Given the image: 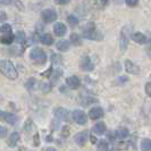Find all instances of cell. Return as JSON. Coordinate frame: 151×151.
Returning a JSON list of instances; mask_svg holds the SVG:
<instances>
[{
	"label": "cell",
	"instance_id": "obj_1",
	"mask_svg": "<svg viewBox=\"0 0 151 151\" xmlns=\"http://www.w3.org/2000/svg\"><path fill=\"white\" fill-rule=\"evenodd\" d=\"M0 73L9 80H16L18 77L17 69L9 60H0Z\"/></svg>",
	"mask_w": 151,
	"mask_h": 151
},
{
	"label": "cell",
	"instance_id": "obj_2",
	"mask_svg": "<svg viewBox=\"0 0 151 151\" xmlns=\"http://www.w3.org/2000/svg\"><path fill=\"white\" fill-rule=\"evenodd\" d=\"M83 37L85 39H89V40H94V41H100L104 39V35L96 30L94 27V24L93 23H89L86 24L85 29L83 30Z\"/></svg>",
	"mask_w": 151,
	"mask_h": 151
},
{
	"label": "cell",
	"instance_id": "obj_3",
	"mask_svg": "<svg viewBox=\"0 0 151 151\" xmlns=\"http://www.w3.org/2000/svg\"><path fill=\"white\" fill-rule=\"evenodd\" d=\"M30 58L33 63H35L38 65H43L45 61H47V55H45V52L42 49L34 48V49L31 50Z\"/></svg>",
	"mask_w": 151,
	"mask_h": 151
},
{
	"label": "cell",
	"instance_id": "obj_4",
	"mask_svg": "<svg viewBox=\"0 0 151 151\" xmlns=\"http://www.w3.org/2000/svg\"><path fill=\"white\" fill-rule=\"evenodd\" d=\"M129 34H131V27L129 26H125V27L122 29L121 38H119V48H121L122 51H125L127 49Z\"/></svg>",
	"mask_w": 151,
	"mask_h": 151
},
{
	"label": "cell",
	"instance_id": "obj_5",
	"mask_svg": "<svg viewBox=\"0 0 151 151\" xmlns=\"http://www.w3.org/2000/svg\"><path fill=\"white\" fill-rule=\"evenodd\" d=\"M55 116H56L57 119H60V121L64 122H69L70 121V117H72V115H70V113L68 111L67 109L61 108V107L55 109Z\"/></svg>",
	"mask_w": 151,
	"mask_h": 151
},
{
	"label": "cell",
	"instance_id": "obj_6",
	"mask_svg": "<svg viewBox=\"0 0 151 151\" xmlns=\"http://www.w3.org/2000/svg\"><path fill=\"white\" fill-rule=\"evenodd\" d=\"M72 118L78 125H84L86 123V121H88L86 114L84 113V111H82V110H74L73 114H72Z\"/></svg>",
	"mask_w": 151,
	"mask_h": 151
},
{
	"label": "cell",
	"instance_id": "obj_7",
	"mask_svg": "<svg viewBox=\"0 0 151 151\" xmlns=\"http://www.w3.org/2000/svg\"><path fill=\"white\" fill-rule=\"evenodd\" d=\"M41 17L45 23H52L57 19V13L53 9H45L41 13Z\"/></svg>",
	"mask_w": 151,
	"mask_h": 151
},
{
	"label": "cell",
	"instance_id": "obj_8",
	"mask_svg": "<svg viewBox=\"0 0 151 151\" xmlns=\"http://www.w3.org/2000/svg\"><path fill=\"white\" fill-rule=\"evenodd\" d=\"M0 121L6 122L10 125H15L17 123V116L12 113H7V111H0Z\"/></svg>",
	"mask_w": 151,
	"mask_h": 151
},
{
	"label": "cell",
	"instance_id": "obj_9",
	"mask_svg": "<svg viewBox=\"0 0 151 151\" xmlns=\"http://www.w3.org/2000/svg\"><path fill=\"white\" fill-rule=\"evenodd\" d=\"M125 70L129 73V74H134V75H137V74H140L141 73V69L140 67L134 64L133 61L131 60H125Z\"/></svg>",
	"mask_w": 151,
	"mask_h": 151
},
{
	"label": "cell",
	"instance_id": "obj_10",
	"mask_svg": "<svg viewBox=\"0 0 151 151\" xmlns=\"http://www.w3.org/2000/svg\"><path fill=\"white\" fill-rule=\"evenodd\" d=\"M88 137H89V132H88V131H82V132L75 134L74 141H75V143L77 144V145H81V147H82V145H84V144L86 143Z\"/></svg>",
	"mask_w": 151,
	"mask_h": 151
},
{
	"label": "cell",
	"instance_id": "obj_11",
	"mask_svg": "<svg viewBox=\"0 0 151 151\" xmlns=\"http://www.w3.org/2000/svg\"><path fill=\"white\" fill-rule=\"evenodd\" d=\"M132 39H133V41H135L136 43H139V45H147V43L150 42V39L148 38L145 34L141 33V32L133 33L132 34Z\"/></svg>",
	"mask_w": 151,
	"mask_h": 151
},
{
	"label": "cell",
	"instance_id": "obj_12",
	"mask_svg": "<svg viewBox=\"0 0 151 151\" xmlns=\"http://www.w3.org/2000/svg\"><path fill=\"white\" fill-rule=\"evenodd\" d=\"M105 115V111L101 107H93L91 108L90 111H89V117L91 119H99V118H102Z\"/></svg>",
	"mask_w": 151,
	"mask_h": 151
},
{
	"label": "cell",
	"instance_id": "obj_13",
	"mask_svg": "<svg viewBox=\"0 0 151 151\" xmlns=\"http://www.w3.org/2000/svg\"><path fill=\"white\" fill-rule=\"evenodd\" d=\"M66 85L72 90H76L81 85V81H80V78L77 76H69L66 80Z\"/></svg>",
	"mask_w": 151,
	"mask_h": 151
},
{
	"label": "cell",
	"instance_id": "obj_14",
	"mask_svg": "<svg viewBox=\"0 0 151 151\" xmlns=\"http://www.w3.org/2000/svg\"><path fill=\"white\" fill-rule=\"evenodd\" d=\"M53 32L57 37H64L67 32V27L64 23H56L53 25Z\"/></svg>",
	"mask_w": 151,
	"mask_h": 151
},
{
	"label": "cell",
	"instance_id": "obj_15",
	"mask_svg": "<svg viewBox=\"0 0 151 151\" xmlns=\"http://www.w3.org/2000/svg\"><path fill=\"white\" fill-rule=\"evenodd\" d=\"M0 5H13L18 10H24V5L21 0H0Z\"/></svg>",
	"mask_w": 151,
	"mask_h": 151
},
{
	"label": "cell",
	"instance_id": "obj_16",
	"mask_svg": "<svg viewBox=\"0 0 151 151\" xmlns=\"http://www.w3.org/2000/svg\"><path fill=\"white\" fill-rule=\"evenodd\" d=\"M92 132H93L96 135H102V134L106 132V125H105V123H102V122L97 123V124L93 126Z\"/></svg>",
	"mask_w": 151,
	"mask_h": 151
},
{
	"label": "cell",
	"instance_id": "obj_17",
	"mask_svg": "<svg viewBox=\"0 0 151 151\" xmlns=\"http://www.w3.org/2000/svg\"><path fill=\"white\" fill-rule=\"evenodd\" d=\"M81 67H82V69L85 70V72H90V70L93 69L94 65L92 64V61H91V59L89 57H85L83 59V61H82V64H81Z\"/></svg>",
	"mask_w": 151,
	"mask_h": 151
},
{
	"label": "cell",
	"instance_id": "obj_18",
	"mask_svg": "<svg viewBox=\"0 0 151 151\" xmlns=\"http://www.w3.org/2000/svg\"><path fill=\"white\" fill-rule=\"evenodd\" d=\"M15 40V37L12 34V33H5V35H2L0 38V42L2 45H12Z\"/></svg>",
	"mask_w": 151,
	"mask_h": 151
},
{
	"label": "cell",
	"instance_id": "obj_19",
	"mask_svg": "<svg viewBox=\"0 0 151 151\" xmlns=\"http://www.w3.org/2000/svg\"><path fill=\"white\" fill-rule=\"evenodd\" d=\"M19 133H17V132H13L10 136H9V140H8V144L10 145V147H15L16 144L18 143V141H19Z\"/></svg>",
	"mask_w": 151,
	"mask_h": 151
},
{
	"label": "cell",
	"instance_id": "obj_20",
	"mask_svg": "<svg viewBox=\"0 0 151 151\" xmlns=\"http://www.w3.org/2000/svg\"><path fill=\"white\" fill-rule=\"evenodd\" d=\"M56 47H57V49L59 51H67L68 49H69V41H67V40H60V41L57 42Z\"/></svg>",
	"mask_w": 151,
	"mask_h": 151
},
{
	"label": "cell",
	"instance_id": "obj_21",
	"mask_svg": "<svg viewBox=\"0 0 151 151\" xmlns=\"http://www.w3.org/2000/svg\"><path fill=\"white\" fill-rule=\"evenodd\" d=\"M41 42L43 43V45H50L53 43V38L50 35V34H48V33H45V34H42L41 35Z\"/></svg>",
	"mask_w": 151,
	"mask_h": 151
},
{
	"label": "cell",
	"instance_id": "obj_22",
	"mask_svg": "<svg viewBox=\"0 0 151 151\" xmlns=\"http://www.w3.org/2000/svg\"><path fill=\"white\" fill-rule=\"evenodd\" d=\"M69 41H70V43H73L74 45H82V39H81V37H80L77 33H73V34H70V37H69Z\"/></svg>",
	"mask_w": 151,
	"mask_h": 151
},
{
	"label": "cell",
	"instance_id": "obj_23",
	"mask_svg": "<svg viewBox=\"0 0 151 151\" xmlns=\"http://www.w3.org/2000/svg\"><path fill=\"white\" fill-rule=\"evenodd\" d=\"M129 135V132L127 129H118L116 131V136H117L118 139H121V140L126 139Z\"/></svg>",
	"mask_w": 151,
	"mask_h": 151
},
{
	"label": "cell",
	"instance_id": "obj_24",
	"mask_svg": "<svg viewBox=\"0 0 151 151\" xmlns=\"http://www.w3.org/2000/svg\"><path fill=\"white\" fill-rule=\"evenodd\" d=\"M35 84H37V80H35L34 77H30V78L25 82V88H26V90L27 91H32L33 89H34Z\"/></svg>",
	"mask_w": 151,
	"mask_h": 151
},
{
	"label": "cell",
	"instance_id": "obj_25",
	"mask_svg": "<svg viewBox=\"0 0 151 151\" xmlns=\"http://www.w3.org/2000/svg\"><path fill=\"white\" fill-rule=\"evenodd\" d=\"M141 149H142V150H151L150 139H143V140L141 141Z\"/></svg>",
	"mask_w": 151,
	"mask_h": 151
},
{
	"label": "cell",
	"instance_id": "obj_26",
	"mask_svg": "<svg viewBox=\"0 0 151 151\" xmlns=\"http://www.w3.org/2000/svg\"><path fill=\"white\" fill-rule=\"evenodd\" d=\"M15 41L17 43H19V45L24 43V41H25V33H24V32H21V31L17 32L15 37Z\"/></svg>",
	"mask_w": 151,
	"mask_h": 151
},
{
	"label": "cell",
	"instance_id": "obj_27",
	"mask_svg": "<svg viewBox=\"0 0 151 151\" xmlns=\"http://www.w3.org/2000/svg\"><path fill=\"white\" fill-rule=\"evenodd\" d=\"M67 22L69 23V25L70 26H76L77 24H78V18L76 17V16H74V15H69L67 17Z\"/></svg>",
	"mask_w": 151,
	"mask_h": 151
},
{
	"label": "cell",
	"instance_id": "obj_28",
	"mask_svg": "<svg viewBox=\"0 0 151 151\" xmlns=\"http://www.w3.org/2000/svg\"><path fill=\"white\" fill-rule=\"evenodd\" d=\"M97 148H98L99 150H108V149H109L108 142H107L106 140H101V141H99L98 144H97Z\"/></svg>",
	"mask_w": 151,
	"mask_h": 151
},
{
	"label": "cell",
	"instance_id": "obj_29",
	"mask_svg": "<svg viewBox=\"0 0 151 151\" xmlns=\"http://www.w3.org/2000/svg\"><path fill=\"white\" fill-rule=\"evenodd\" d=\"M0 31H1L2 33H12V26H10L9 24H4V25L1 26Z\"/></svg>",
	"mask_w": 151,
	"mask_h": 151
},
{
	"label": "cell",
	"instance_id": "obj_30",
	"mask_svg": "<svg viewBox=\"0 0 151 151\" xmlns=\"http://www.w3.org/2000/svg\"><path fill=\"white\" fill-rule=\"evenodd\" d=\"M7 133H8L7 129H6L5 126H1V125H0V139L6 137V136H7Z\"/></svg>",
	"mask_w": 151,
	"mask_h": 151
},
{
	"label": "cell",
	"instance_id": "obj_31",
	"mask_svg": "<svg viewBox=\"0 0 151 151\" xmlns=\"http://www.w3.org/2000/svg\"><path fill=\"white\" fill-rule=\"evenodd\" d=\"M125 4L129 7H135L139 4V0H125Z\"/></svg>",
	"mask_w": 151,
	"mask_h": 151
},
{
	"label": "cell",
	"instance_id": "obj_32",
	"mask_svg": "<svg viewBox=\"0 0 151 151\" xmlns=\"http://www.w3.org/2000/svg\"><path fill=\"white\" fill-rule=\"evenodd\" d=\"M96 4L99 7H105L108 5V0H96Z\"/></svg>",
	"mask_w": 151,
	"mask_h": 151
},
{
	"label": "cell",
	"instance_id": "obj_33",
	"mask_svg": "<svg viewBox=\"0 0 151 151\" xmlns=\"http://www.w3.org/2000/svg\"><path fill=\"white\" fill-rule=\"evenodd\" d=\"M145 93L151 97V82H148V83L145 84Z\"/></svg>",
	"mask_w": 151,
	"mask_h": 151
},
{
	"label": "cell",
	"instance_id": "obj_34",
	"mask_svg": "<svg viewBox=\"0 0 151 151\" xmlns=\"http://www.w3.org/2000/svg\"><path fill=\"white\" fill-rule=\"evenodd\" d=\"M7 19V14L5 12H0V22H5Z\"/></svg>",
	"mask_w": 151,
	"mask_h": 151
},
{
	"label": "cell",
	"instance_id": "obj_35",
	"mask_svg": "<svg viewBox=\"0 0 151 151\" xmlns=\"http://www.w3.org/2000/svg\"><path fill=\"white\" fill-rule=\"evenodd\" d=\"M55 2L57 5H66L68 2H70V0H55Z\"/></svg>",
	"mask_w": 151,
	"mask_h": 151
},
{
	"label": "cell",
	"instance_id": "obj_36",
	"mask_svg": "<svg viewBox=\"0 0 151 151\" xmlns=\"http://www.w3.org/2000/svg\"><path fill=\"white\" fill-rule=\"evenodd\" d=\"M39 144H40V140H39V134L37 133V134L34 135V145H37V147H38Z\"/></svg>",
	"mask_w": 151,
	"mask_h": 151
},
{
	"label": "cell",
	"instance_id": "obj_37",
	"mask_svg": "<svg viewBox=\"0 0 151 151\" xmlns=\"http://www.w3.org/2000/svg\"><path fill=\"white\" fill-rule=\"evenodd\" d=\"M41 88H43V92H48V91H49V88H50V85H49V84L43 83L42 85H41Z\"/></svg>",
	"mask_w": 151,
	"mask_h": 151
},
{
	"label": "cell",
	"instance_id": "obj_38",
	"mask_svg": "<svg viewBox=\"0 0 151 151\" xmlns=\"http://www.w3.org/2000/svg\"><path fill=\"white\" fill-rule=\"evenodd\" d=\"M51 73H52V67H49V68H48V70H47V73H45V74H43V76H45V77H47V76L50 75Z\"/></svg>",
	"mask_w": 151,
	"mask_h": 151
},
{
	"label": "cell",
	"instance_id": "obj_39",
	"mask_svg": "<svg viewBox=\"0 0 151 151\" xmlns=\"http://www.w3.org/2000/svg\"><path fill=\"white\" fill-rule=\"evenodd\" d=\"M91 141H92V143L93 144L97 143V141H96V137H94V136H91Z\"/></svg>",
	"mask_w": 151,
	"mask_h": 151
},
{
	"label": "cell",
	"instance_id": "obj_40",
	"mask_svg": "<svg viewBox=\"0 0 151 151\" xmlns=\"http://www.w3.org/2000/svg\"><path fill=\"white\" fill-rule=\"evenodd\" d=\"M64 136H67V127L64 129Z\"/></svg>",
	"mask_w": 151,
	"mask_h": 151
}]
</instances>
